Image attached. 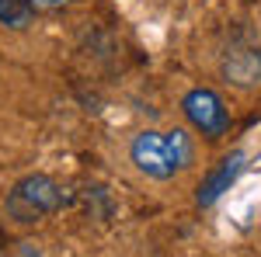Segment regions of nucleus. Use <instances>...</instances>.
<instances>
[{
	"instance_id": "obj_1",
	"label": "nucleus",
	"mask_w": 261,
	"mask_h": 257,
	"mask_svg": "<svg viewBox=\"0 0 261 257\" xmlns=\"http://www.w3.org/2000/svg\"><path fill=\"white\" fill-rule=\"evenodd\" d=\"M60 205H63V191L56 181L49 174H28L7 195V216L21 226H28V222H39L49 212H56Z\"/></svg>"
},
{
	"instance_id": "obj_5",
	"label": "nucleus",
	"mask_w": 261,
	"mask_h": 257,
	"mask_svg": "<svg viewBox=\"0 0 261 257\" xmlns=\"http://www.w3.org/2000/svg\"><path fill=\"white\" fill-rule=\"evenodd\" d=\"M244 160H247V157H244L241 150H233L230 157H223V160H220V167H216V170H209V178H205V181L199 184V195H195L202 209L216 205V202L223 198V191H230V184L241 178Z\"/></svg>"
},
{
	"instance_id": "obj_2",
	"label": "nucleus",
	"mask_w": 261,
	"mask_h": 257,
	"mask_svg": "<svg viewBox=\"0 0 261 257\" xmlns=\"http://www.w3.org/2000/svg\"><path fill=\"white\" fill-rule=\"evenodd\" d=\"M129 157H133V163L140 167L146 178H157V181H167L181 170L174 153H171L167 132H153V129L140 132V136L133 139V146H129Z\"/></svg>"
},
{
	"instance_id": "obj_7",
	"label": "nucleus",
	"mask_w": 261,
	"mask_h": 257,
	"mask_svg": "<svg viewBox=\"0 0 261 257\" xmlns=\"http://www.w3.org/2000/svg\"><path fill=\"white\" fill-rule=\"evenodd\" d=\"M167 142H171V153H174V160H178V167L185 170L192 160H195V146H192V136L185 132V129H171L167 132Z\"/></svg>"
},
{
	"instance_id": "obj_8",
	"label": "nucleus",
	"mask_w": 261,
	"mask_h": 257,
	"mask_svg": "<svg viewBox=\"0 0 261 257\" xmlns=\"http://www.w3.org/2000/svg\"><path fill=\"white\" fill-rule=\"evenodd\" d=\"M32 4H35L39 11H56V7H66L70 0H32Z\"/></svg>"
},
{
	"instance_id": "obj_6",
	"label": "nucleus",
	"mask_w": 261,
	"mask_h": 257,
	"mask_svg": "<svg viewBox=\"0 0 261 257\" xmlns=\"http://www.w3.org/2000/svg\"><path fill=\"white\" fill-rule=\"evenodd\" d=\"M35 11H39V7H35L32 0H0V24L21 32V28H28V24H32Z\"/></svg>"
},
{
	"instance_id": "obj_3",
	"label": "nucleus",
	"mask_w": 261,
	"mask_h": 257,
	"mask_svg": "<svg viewBox=\"0 0 261 257\" xmlns=\"http://www.w3.org/2000/svg\"><path fill=\"white\" fill-rule=\"evenodd\" d=\"M181 108H185L188 122H192L205 139H220L223 132L230 129V111H226L223 98L216 94V91H209V87L188 91L185 101H181Z\"/></svg>"
},
{
	"instance_id": "obj_9",
	"label": "nucleus",
	"mask_w": 261,
	"mask_h": 257,
	"mask_svg": "<svg viewBox=\"0 0 261 257\" xmlns=\"http://www.w3.org/2000/svg\"><path fill=\"white\" fill-rule=\"evenodd\" d=\"M0 257H4V254H0Z\"/></svg>"
},
{
	"instance_id": "obj_4",
	"label": "nucleus",
	"mask_w": 261,
	"mask_h": 257,
	"mask_svg": "<svg viewBox=\"0 0 261 257\" xmlns=\"http://www.w3.org/2000/svg\"><path fill=\"white\" fill-rule=\"evenodd\" d=\"M223 77L237 87L261 83V45L247 39H233L223 52Z\"/></svg>"
}]
</instances>
